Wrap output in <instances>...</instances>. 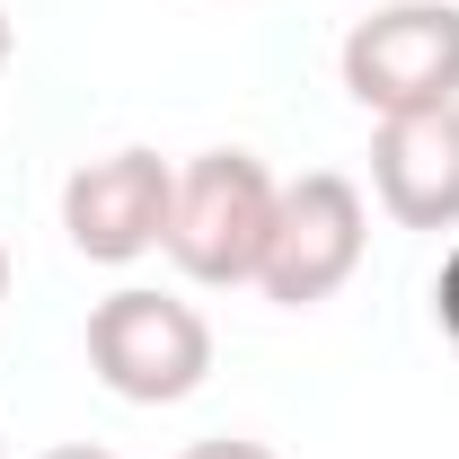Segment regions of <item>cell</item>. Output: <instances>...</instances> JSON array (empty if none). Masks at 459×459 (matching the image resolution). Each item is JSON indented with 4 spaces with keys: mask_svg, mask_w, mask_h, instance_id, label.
I'll use <instances>...</instances> for the list:
<instances>
[{
    "mask_svg": "<svg viewBox=\"0 0 459 459\" xmlns=\"http://www.w3.org/2000/svg\"><path fill=\"white\" fill-rule=\"evenodd\" d=\"M274 177L256 151H195L177 169V204H169V247L177 274L204 291H238L256 283L265 265V238H274Z\"/></svg>",
    "mask_w": 459,
    "mask_h": 459,
    "instance_id": "1",
    "label": "cell"
},
{
    "mask_svg": "<svg viewBox=\"0 0 459 459\" xmlns=\"http://www.w3.org/2000/svg\"><path fill=\"white\" fill-rule=\"evenodd\" d=\"M89 371L124 406H177V398H195L204 371H212V327L177 291L124 283L89 309Z\"/></svg>",
    "mask_w": 459,
    "mask_h": 459,
    "instance_id": "2",
    "label": "cell"
},
{
    "mask_svg": "<svg viewBox=\"0 0 459 459\" xmlns=\"http://www.w3.org/2000/svg\"><path fill=\"white\" fill-rule=\"evenodd\" d=\"M362 247H371V204H362V186L336 177V169H309V177H291L283 195H274V238H265L256 291H265L274 309H318V300H336V291L353 283Z\"/></svg>",
    "mask_w": 459,
    "mask_h": 459,
    "instance_id": "3",
    "label": "cell"
},
{
    "mask_svg": "<svg viewBox=\"0 0 459 459\" xmlns=\"http://www.w3.org/2000/svg\"><path fill=\"white\" fill-rule=\"evenodd\" d=\"M344 89L371 115H415L459 98V9L451 0H380L344 27Z\"/></svg>",
    "mask_w": 459,
    "mask_h": 459,
    "instance_id": "4",
    "label": "cell"
},
{
    "mask_svg": "<svg viewBox=\"0 0 459 459\" xmlns=\"http://www.w3.org/2000/svg\"><path fill=\"white\" fill-rule=\"evenodd\" d=\"M169 204H177V169L160 151H107L89 169H71L62 186V230L89 265H133L169 238Z\"/></svg>",
    "mask_w": 459,
    "mask_h": 459,
    "instance_id": "5",
    "label": "cell"
},
{
    "mask_svg": "<svg viewBox=\"0 0 459 459\" xmlns=\"http://www.w3.org/2000/svg\"><path fill=\"white\" fill-rule=\"evenodd\" d=\"M371 195L398 230H459V98L415 107V115H380Z\"/></svg>",
    "mask_w": 459,
    "mask_h": 459,
    "instance_id": "6",
    "label": "cell"
},
{
    "mask_svg": "<svg viewBox=\"0 0 459 459\" xmlns=\"http://www.w3.org/2000/svg\"><path fill=\"white\" fill-rule=\"evenodd\" d=\"M433 309H442V327L459 336V247L442 256V274H433Z\"/></svg>",
    "mask_w": 459,
    "mask_h": 459,
    "instance_id": "7",
    "label": "cell"
},
{
    "mask_svg": "<svg viewBox=\"0 0 459 459\" xmlns=\"http://www.w3.org/2000/svg\"><path fill=\"white\" fill-rule=\"evenodd\" d=\"M177 459H274L265 442H238V433H221V442H195V451H177Z\"/></svg>",
    "mask_w": 459,
    "mask_h": 459,
    "instance_id": "8",
    "label": "cell"
},
{
    "mask_svg": "<svg viewBox=\"0 0 459 459\" xmlns=\"http://www.w3.org/2000/svg\"><path fill=\"white\" fill-rule=\"evenodd\" d=\"M36 459H115V451H98V442H54V451H36Z\"/></svg>",
    "mask_w": 459,
    "mask_h": 459,
    "instance_id": "9",
    "label": "cell"
},
{
    "mask_svg": "<svg viewBox=\"0 0 459 459\" xmlns=\"http://www.w3.org/2000/svg\"><path fill=\"white\" fill-rule=\"evenodd\" d=\"M0 300H9V247H0Z\"/></svg>",
    "mask_w": 459,
    "mask_h": 459,
    "instance_id": "10",
    "label": "cell"
},
{
    "mask_svg": "<svg viewBox=\"0 0 459 459\" xmlns=\"http://www.w3.org/2000/svg\"><path fill=\"white\" fill-rule=\"evenodd\" d=\"M0 62H9V9H0Z\"/></svg>",
    "mask_w": 459,
    "mask_h": 459,
    "instance_id": "11",
    "label": "cell"
},
{
    "mask_svg": "<svg viewBox=\"0 0 459 459\" xmlns=\"http://www.w3.org/2000/svg\"><path fill=\"white\" fill-rule=\"evenodd\" d=\"M0 459H9V451H0Z\"/></svg>",
    "mask_w": 459,
    "mask_h": 459,
    "instance_id": "12",
    "label": "cell"
}]
</instances>
